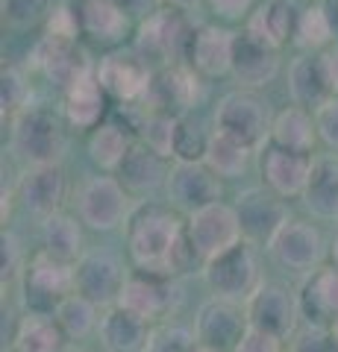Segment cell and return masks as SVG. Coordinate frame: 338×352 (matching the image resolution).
I'll return each mask as SVG.
<instances>
[{"label":"cell","mask_w":338,"mask_h":352,"mask_svg":"<svg viewBox=\"0 0 338 352\" xmlns=\"http://www.w3.org/2000/svg\"><path fill=\"white\" fill-rule=\"evenodd\" d=\"M124 241L136 270L177 276V273H189L194 264L203 267L185 232V220L171 203L141 200L124 223Z\"/></svg>","instance_id":"cell-1"},{"label":"cell","mask_w":338,"mask_h":352,"mask_svg":"<svg viewBox=\"0 0 338 352\" xmlns=\"http://www.w3.org/2000/svg\"><path fill=\"white\" fill-rule=\"evenodd\" d=\"M9 147L24 168L59 164L68 147L62 118L47 106H27L9 120Z\"/></svg>","instance_id":"cell-2"},{"label":"cell","mask_w":338,"mask_h":352,"mask_svg":"<svg viewBox=\"0 0 338 352\" xmlns=\"http://www.w3.org/2000/svg\"><path fill=\"white\" fill-rule=\"evenodd\" d=\"M203 282L212 291V296L221 300H233V302H247L256 294L262 279V267H259V252L256 244L250 241H238L235 247L224 250L221 256H215L203 264Z\"/></svg>","instance_id":"cell-3"},{"label":"cell","mask_w":338,"mask_h":352,"mask_svg":"<svg viewBox=\"0 0 338 352\" xmlns=\"http://www.w3.org/2000/svg\"><path fill=\"white\" fill-rule=\"evenodd\" d=\"M194 32L198 30L189 24V18L180 9H156L154 15H147L138 24L136 53L141 59H156L162 65L189 62Z\"/></svg>","instance_id":"cell-4"},{"label":"cell","mask_w":338,"mask_h":352,"mask_svg":"<svg viewBox=\"0 0 338 352\" xmlns=\"http://www.w3.org/2000/svg\"><path fill=\"white\" fill-rule=\"evenodd\" d=\"M271 124L274 118H271L268 103L250 88H235L215 106V129L242 141L253 153L271 141Z\"/></svg>","instance_id":"cell-5"},{"label":"cell","mask_w":338,"mask_h":352,"mask_svg":"<svg viewBox=\"0 0 338 352\" xmlns=\"http://www.w3.org/2000/svg\"><path fill=\"white\" fill-rule=\"evenodd\" d=\"M77 291V276L74 264L50 256L47 250L32 252L24 270V302L27 311H45L53 314L56 305L68 294Z\"/></svg>","instance_id":"cell-6"},{"label":"cell","mask_w":338,"mask_h":352,"mask_svg":"<svg viewBox=\"0 0 338 352\" xmlns=\"http://www.w3.org/2000/svg\"><path fill=\"white\" fill-rule=\"evenodd\" d=\"M129 191L121 185L118 176H89L77 194V217L83 226L94 232H112L124 226L129 217Z\"/></svg>","instance_id":"cell-7"},{"label":"cell","mask_w":338,"mask_h":352,"mask_svg":"<svg viewBox=\"0 0 338 352\" xmlns=\"http://www.w3.org/2000/svg\"><path fill=\"white\" fill-rule=\"evenodd\" d=\"M244 314L250 326H256L279 340L294 338L303 320L300 296L286 282H262L256 294L244 302Z\"/></svg>","instance_id":"cell-8"},{"label":"cell","mask_w":338,"mask_h":352,"mask_svg":"<svg viewBox=\"0 0 338 352\" xmlns=\"http://www.w3.org/2000/svg\"><path fill=\"white\" fill-rule=\"evenodd\" d=\"M268 252L282 270L303 273V276H306V273L321 267L330 250H326L324 232L312 220L288 217L286 223L279 226V232L271 238Z\"/></svg>","instance_id":"cell-9"},{"label":"cell","mask_w":338,"mask_h":352,"mask_svg":"<svg viewBox=\"0 0 338 352\" xmlns=\"http://www.w3.org/2000/svg\"><path fill=\"white\" fill-rule=\"evenodd\" d=\"M97 80H101L103 91L109 94V100L136 106L147 103L150 88H154V71H150L147 59H141L138 53H109L97 62Z\"/></svg>","instance_id":"cell-10"},{"label":"cell","mask_w":338,"mask_h":352,"mask_svg":"<svg viewBox=\"0 0 338 352\" xmlns=\"http://www.w3.org/2000/svg\"><path fill=\"white\" fill-rule=\"evenodd\" d=\"M185 232H189L191 244H194V250H198L203 264L209 258H215V256H221L224 250L235 247L238 241H244L235 208L221 203V200L185 217Z\"/></svg>","instance_id":"cell-11"},{"label":"cell","mask_w":338,"mask_h":352,"mask_svg":"<svg viewBox=\"0 0 338 352\" xmlns=\"http://www.w3.org/2000/svg\"><path fill=\"white\" fill-rule=\"evenodd\" d=\"M235 214H238V223H242V235L244 241L256 247H268L271 238L279 232V226L291 217L282 197L274 194L265 185H256V188H247L235 197Z\"/></svg>","instance_id":"cell-12"},{"label":"cell","mask_w":338,"mask_h":352,"mask_svg":"<svg viewBox=\"0 0 338 352\" xmlns=\"http://www.w3.org/2000/svg\"><path fill=\"white\" fill-rule=\"evenodd\" d=\"M74 276H77V294L89 296L94 305H101L106 311V308L118 305V300H121L129 270L112 252L92 250L74 264Z\"/></svg>","instance_id":"cell-13"},{"label":"cell","mask_w":338,"mask_h":352,"mask_svg":"<svg viewBox=\"0 0 338 352\" xmlns=\"http://www.w3.org/2000/svg\"><path fill=\"white\" fill-rule=\"evenodd\" d=\"M177 296L180 294H177V285H173V276H162V273H147V270L133 267L118 305L154 326L159 320H165L173 308H177Z\"/></svg>","instance_id":"cell-14"},{"label":"cell","mask_w":338,"mask_h":352,"mask_svg":"<svg viewBox=\"0 0 338 352\" xmlns=\"http://www.w3.org/2000/svg\"><path fill=\"white\" fill-rule=\"evenodd\" d=\"M165 194H168V203L180 214L189 217L221 200V176L206 162H177L171 168Z\"/></svg>","instance_id":"cell-15"},{"label":"cell","mask_w":338,"mask_h":352,"mask_svg":"<svg viewBox=\"0 0 338 352\" xmlns=\"http://www.w3.org/2000/svg\"><path fill=\"white\" fill-rule=\"evenodd\" d=\"M247 314L242 302L233 300H221V296H212L198 308V317H194V335L203 346L221 349V352H235L238 340L247 332Z\"/></svg>","instance_id":"cell-16"},{"label":"cell","mask_w":338,"mask_h":352,"mask_svg":"<svg viewBox=\"0 0 338 352\" xmlns=\"http://www.w3.org/2000/svg\"><path fill=\"white\" fill-rule=\"evenodd\" d=\"M203 97V76L191 68L189 62L165 65L154 76V88L147 97V109H159V112L185 115L200 103Z\"/></svg>","instance_id":"cell-17"},{"label":"cell","mask_w":338,"mask_h":352,"mask_svg":"<svg viewBox=\"0 0 338 352\" xmlns=\"http://www.w3.org/2000/svg\"><path fill=\"white\" fill-rule=\"evenodd\" d=\"M15 194L30 214L45 220L62 212V203L68 197V176H65L62 164H32L21 173Z\"/></svg>","instance_id":"cell-18"},{"label":"cell","mask_w":338,"mask_h":352,"mask_svg":"<svg viewBox=\"0 0 338 352\" xmlns=\"http://www.w3.org/2000/svg\"><path fill=\"white\" fill-rule=\"evenodd\" d=\"M309 170H312V156L309 153H294V150L271 144V141L262 147V156H259L262 185L271 188L274 194H279L282 200L303 197Z\"/></svg>","instance_id":"cell-19"},{"label":"cell","mask_w":338,"mask_h":352,"mask_svg":"<svg viewBox=\"0 0 338 352\" xmlns=\"http://www.w3.org/2000/svg\"><path fill=\"white\" fill-rule=\"evenodd\" d=\"M32 65L47 76V80L56 82L62 91L71 88L80 76L92 74L97 65H92V59L77 47V41H59L50 36H41L39 44L32 47Z\"/></svg>","instance_id":"cell-20"},{"label":"cell","mask_w":338,"mask_h":352,"mask_svg":"<svg viewBox=\"0 0 338 352\" xmlns=\"http://www.w3.org/2000/svg\"><path fill=\"white\" fill-rule=\"evenodd\" d=\"M300 12L303 9L297 6V0H265L244 21V32L268 47L282 50L288 41H294Z\"/></svg>","instance_id":"cell-21"},{"label":"cell","mask_w":338,"mask_h":352,"mask_svg":"<svg viewBox=\"0 0 338 352\" xmlns=\"http://www.w3.org/2000/svg\"><path fill=\"white\" fill-rule=\"evenodd\" d=\"M300 311L309 326H335L338 323V267L321 264L303 276L300 285Z\"/></svg>","instance_id":"cell-22"},{"label":"cell","mask_w":338,"mask_h":352,"mask_svg":"<svg viewBox=\"0 0 338 352\" xmlns=\"http://www.w3.org/2000/svg\"><path fill=\"white\" fill-rule=\"evenodd\" d=\"M235 36L238 32L218 27V24L198 27L194 41H191L189 65L203 76V80H218V76L230 74L233 53H235Z\"/></svg>","instance_id":"cell-23"},{"label":"cell","mask_w":338,"mask_h":352,"mask_svg":"<svg viewBox=\"0 0 338 352\" xmlns=\"http://www.w3.org/2000/svg\"><path fill=\"white\" fill-rule=\"evenodd\" d=\"M115 176L121 179V185L129 194H154L159 188L168 185V176H171V164L165 156H159L154 147H147L145 141L136 138V144L129 147V153L124 156L121 168L115 170Z\"/></svg>","instance_id":"cell-24"},{"label":"cell","mask_w":338,"mask_h":352,"mask_svg":"<svg viewBox=\"0 0 338 352\" xmlns=\"http://www.w3.org/2000/svg\"><path fill=\"white\" fill-rule=\"evenodd\" d=\"M279 50L268 47L256 38H250L247 32L235 36V53H233V68L230 74L235 76V82L242 88H265L268 82H274V76L279 74Z\"/></svg>","instance_id":"cell-25"},{"label":"cell","mask_w":338,"mask_h":352,"mask_svg":"<svg viewBox=\"0 0 338 352\" xmlns=\"http://www.w3.org/2000/svg\"><path fill=\"white\" fill-rule=\"evenodd\" d=\"M109 112V94L103 91L97 74L80 76L71 88H65L62 115L74 129H97L106 120Z\"/></svg>","instance_id":"cell-26"},{"label":"cell","mask_w":338,"mask_h":352,"mask_svg":"<svg viewBox=\"0 0 338 352\" xmlns=\"http://www.w3.org/2000/svg\"><path fill=\"white\" fill-rule=\"evenodd\" d=\"M97 335H101V344L106 352H147L154 329L133 311H127L121 305H112L101 314Z\"/></svg>","instance_id":"cell-27"},{"label":"cell","mask_w":338,"mask_h":352,"mask_svg":"<svg viewBox=\"0 0 338 352\" xmlns=\"http://www.w3.org/2000/svg\"><path fill=\"white\" fill-rule=\"evenodd\" d=\"M300 200L312 217L338 220V153L312 156V170Z\"/></svg>","instance_id":"cell-28"},{"label":"cell","mask_w":338,"mask_h":352,"mask_svg":"<svg viewBox=\"0 0 338 352\" xmlns=\"http://www.w3.org/2000/svg\"><path fill=\"white\" fill-rule=\"evenodd\" d=\"M288 94L294 106H303L309 112H315L332 97V88L326 82L321 65V53H300L288 65Z\"/></svg>","instance_id":"cell-29"},{"label":"cell","mask_w":338,"mask_h":352,"mask_svg":"<svg viewBox=\"0 0 338 352\" xmlns=\"http://www.w3.org/2000/svg\"><path fill=\"white\" fill-rule=\"evenodd\" d=\"M80 12V24H83V36H89L97 44H121L127 38L129 30V18L124 9H118L112 0H74Z\"/></svg>","instance_id":"cell-30"},{"label":"cell","mask_w":338,"mask_h":352,"mask_svg":"<svg viewBox=\"0 0 338 352\" xmlns=\"http://www.w3.org/2000/svg\"><path fill=\"white\" fill-rule=\"evenodd\" d=\"M315 141H318L315 112L291 103V106L282 109V112L274 115V124H271V144L294 150V153H309L312 156Z\"/></svg>","instance_id":"cell-31"},{"label":"cell","mask_w":338,"mask_h":352,"mask_svg":"<svg viewBox=\"0 0 338 352\" xmlns=\"http://www.w3.org/2000/svg\"><path fill=\"white\" fill-rule=\"evenodd\" d=\"M65 332L53 314L27 311L18 320L12 352H65Z\"/></svg>","instance_id":"cell-32"},{"label":"cell","mask_w":338,"mask_h":352,"mask_svg":"<svg viewBox=\"0 0 338 352\" xmlns=\"http://www.w3.org/2000/svg\"><path fill=\"white\" fill-rule=\"evenodd\" d=\"M133 144H136L133 129L118 124V120H103V124L97 129H92V135H89V159L103 173H115L121 168V162Z\"/></svg>","instance_id":"cell-33"},{"label":"cell","mask_w":338,"mask_h":352,"mask_svg":"<svg viewBox=\"0 0 338 352\" xmlns=\"http://www.w3.org/2000/svg\"><path fill=\"white\" fill-rule=\"evenodd\" d=\"M41 250H47L50 256H56L68 264H77L85 256V241L83 229L74 214L56 212L41 220Z\"/></svg>","instance_id":"cell-34"},{"label":"cell","mask_w":338,"mask_h":352,"mask_svg":"<svg viewBox=\"0 0 338 352\" xmlns=\"http://www.w3.org/2000/svg\"><path fill=\"white\" fill-rule=\"evenodd\" d=\"M101 314H103V308L94 305L89 296H83L77 291L65 296V300L56 305V311H53L56 323L62 326L65 338H71V340L97 332V326H101Z\"/></svg>","instance_id":"cell-35"},{"label":"cell","mask_w":338,"mask_h":352,"mask_svg":"<svg viewBox=\"0 0 338 352\" xmlns=\"http://www.w3.org/2000/svg\"><path fill=\"white\" fill-rule=\"evenodd\" d=\"M250 156H253V150L244 147L242 141H235L230 135H224V132L212 129V138H209V150H206V164L221 176V179H233V176H242Z\"/></svg>","instance_id":"cell-36"},{"label":"cell","mask_w":338,"mask_h":352,"mask_svg":"<svg viewBox=\"0 0 338 352\" xmlns=\"http://www.w3.org/2000/svg\"><path fill=\"white\" fill-rule=\"evenodd\" d=\"M335 41V30L330 24V15H326L324 3H312L300 12L297 21V32H294V44L303 53H321Z\"/></svg>","instance_id":"cell-37"},{"label":"cell","mask_w":338,"mask_h":352,"mask_svg":"<svg viewBox=\"0 0 338 352\" xmlns=\"http://www.w3.org/2000/svg\"><path fill=\"white\" fill-rule=\"evenodd\" d=\"M177 118L171 112H159V109H147L145 120L138 124V141L154 147L159 156L173 159V135H177Z\"/></svg>","instance_id":"cell-38"},{"label":"cell","mask_w":338,"mask_h":352,"mask_svg":"<svg viewBox=\"0 0 338 352\" xmlns=\"http://www.w3.org/2000/svg\"><path fill=\"white\" fill-rule=\"evenodd\" d=\"M212 132H206L198 118L180 115L177 118V135H173V159L177 162H203L209 150Z\"/></svg>","instance_id":"cell-39"},{"label":"cell","mask_w":338,"mask_h":352,"mask_svg":"<svg viewBox=\"0 0 338 352\" xmlns=\"http://www.w3.org/2000/svg\"><path fill=\"white\" fill-rule=\"evenodd\" d=\"M27 106H30L27 74L18 65H3V71H0V109H3V118L12 120Z\"/></svg>","instance_id":"cell-40"},{"label":"cell","mask_w":338,"mask_h":352,"mask_svg":"<svg viewBox=\"0 0 338 352\" xmlns=\"http://www.w3.org/2000/svg\"><path fill=\"white\" fill-rule=\"evenodd\" d=\"M53 9V0H3L0 12L9 30H32L45 24Z\"/></svg>","instance_id":"cell-41"},{"label":"cell","mask_w":338,"mask_h":352,"mask_svg":"<svg viewBox=\"0 0 338 352\" xmlns=\"http://www.w3.org/2000/svg\"><path fill=\"white\" fill-rule=\"evenodd\" d=\"M45 36L59 38V41H77L83 36L80 12H77V6H74V0H59V3H53L50 15L45 21Z\"/></svg>","instance_id":"cell-42"},{"label":"cell","mask_w":338,"mask_h":352,"mask_svg":"<svg viewBox=\"0 0 338 352\" xmlns=\"http://www.w3.org/2000/svg\"><path fill=\"white\" fill-rule=\"evenodd\" d=\"M200 340L194 335V329H185L177 323H162L154 329L147 352H198Z\"/></svg>","instance_id":"cell-43"},{"label":"cell","mask_w":338,"mask_h":352,"mask_svg":"<svg viewBox=\"0 0 338 352\" xmlns=\"http://www.w3.org/2000/svg\"><path fill=\"white\" fill-rule=\"evenodd\" d=\"M288 352H338V335L332 326H303L291 338Z\"/></svg>","instance_id":"cell-44"},{"label":"cell","mask_w":338,"mask_h":352,"mask_svg":"<svg viewBox=\"0 0 338 352\" xmlns=\"http://www.w3.org/2000/svg\"><path fill=\"white\" fill-rule=\"evenodd\" d=\"M24 270H27V252L21 247L18 235L3 232V238H0V273H3V285L15 282Z\"/></svg>","instance_id":"cell-45"},{"label":"cell","mask_w":338,"mask_h":352,"mask_svg":"<svg viewBox=\"0 0 338 352\" xmlns=\"http://www.w3.org/2000/svg\"><path fill=\"white\" fill-rule=\"evenodd\" d=\"M315 124H318V138L332 153H338V94L315 109Z\"/></svg>","instance_id":"cell-46"},{"label":"cell","mask_w":338,"mask_h":352,"mask_svg":"<svg viewBox=\"0 0 338 352\" xmlns=\"http://www.w3.org/2000/svg\"><path fill=\"white\" fill-rule=\"evenodd\" d=\"M235 352H282V340L268 335V332H262V329H256V326H247V332H244L242 340H238Z\"/></svg>","instance_id":"cell-47"},{"label":"cell","mask_w":338,"mask_h":352,"mask_svg":"<svg viewBox=\"0 0 338 352\" xmlns=\"http://www.w3.org/2000/svg\"><path fill=\"white\" fill-rule=\"evenodd\" d=\"M209 9L224 21H247L256 9V0H206Z\"/></svg>","instance_id":"cell-48"},{"label":"cell","mask_w":338,"mask_h":352,"mask_svg":"<svg viewBox=\"0 0 338 352\" xmlns=\"http://www.w3.org/2000/svg\"><path fill=\"white\" fill-rule=\"evenodd\" d=\"M112 3H115L118 9H124L129 18L145 21L147 15H154V12H156V6L162 3V0H112Z\"/></svg>","instance_id":"cell-49"},{"label":"cell","mask_w":338,"mask_h":352,"mask_svg":"<svg viewBox=\"0 0 338 352\" xmlns=\"http://www.w3.org/2000/svg\"><path fill=\"white\" fill-rule=\"evenodd\" d=\"M321 65H324V74H326V82H330L332 94H338V41L330 44L326 50H321Z\"/></svg>","instance_id":"cell-50"},{"label":"cell","mask_w":338,"mask_h":352,"mask_svg":"<svg viewBox=\"0 0 338 352\" xmlns=\"http://www.w3.org/2000/svg\"><path fill=\"white\" fill-rule=\"evenodd\" d=\"M165 6H171V9H180V12H191V9H198L203 0H162Z\"/></svg>","instance_id":"cell-51"},{"label":"cell","mask_w":338,"mask_h":352,"mask_svg":"<svg viewBox=\"0 0 338 352\" xmlns=\"http://www.w3.org/2000/svg\"><path fill=\"white\" fill-rule=\"evenodd\" d=\"M324 9H326V15H330V24L335 30V38H338V0H321Z\"/></svg>","instance_id":"cell-52"},{"label":"cell","mask_w":338,"mask_h":352,"mask_svg":"<svg viewBox=\"0 0 338 352\" xmlns=\"http://www.w3.org/2000/svg\"><path fill=\"white\" fill-rule=\"evenodd\" d=\"M330 264H335V267H338V235H335V241L330 244Z\"/></svg>","instance_id":"cell-53"},{"label":"cell","mask_w":338,"mask_h":352,"mask_svg":"<svg viewBox=\"0 0 338 352\" xmlns=\"http://www.w3.org/2000/svg\"><path fill=\"white\" fill-rule=\"evenodd\" d=\"M198 352H221V349H212V346H203V344H200V346H198Z\"/></svg>","instance_id":"cell-54"},{"label":"cell","mask_w":338,"mask_h":352,"mask_svg":"<svg viewBox=\"0 0 338 352\" xmlns=\"http://www.w3.org/2000/svg\"><path fill=\"white\" fill-rule=\"evenodd\" d=\"M332 332H335V335H338V323H335V326H332Z\"/></svg>","instance_id":"cell-55"}]
</instances>
